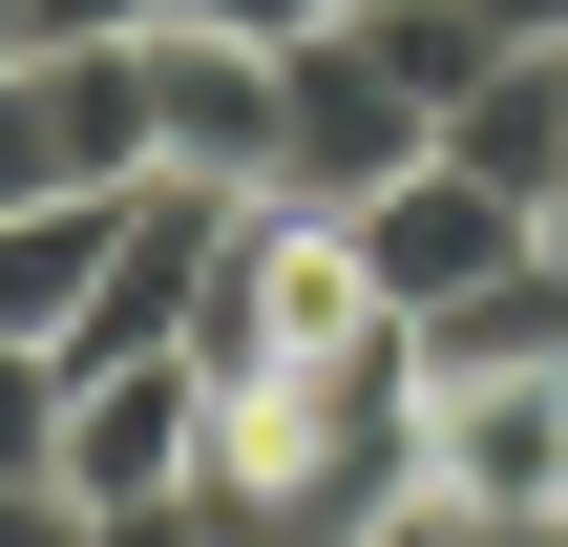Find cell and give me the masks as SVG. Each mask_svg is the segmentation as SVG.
<instances>
[{
    "mask_svg": "<svg viewBox=\"0 0 568 547\" xmlns=\"http://www.w3.org/2000/svg\"><path fill=\"white\" fill-rule=\"evenodd\" d=\"M527 253H548V211H527V190H485L464 148H422V169H379V190H358V274H379L400 316H464V295H506Z\"/></svg>",
    "mask_w": 568,
    "mask_h": 547,
    "instance_id": "cell-4",
    "label": "cell"
},
{
    "mask_svg": "<svg viewBox=\"0 0 568 547\" xmlns=\"http://www.w3.org/2000/svg\"><path fill=\"white\" fill-rule=\"evenodd\" d=\"M443 506L422 527H568V358H422Z\"/></svg>",
    "mask_w": 568,
    "mask_h": 547,
    "instance_id": "cell-3",
    "label": "cell"
},
{
    "mask_svg": "<svg viewBox=\"0 0 568 547\" xmlns=\"http://www.w3.org/2000/svg\"><path fill=\"white\" fill-rule=\"evenodd\" d=\"M0 527H63V358L0 337Z\"/></svg>",
    "mask_w": 568,
    "mask_h": 547,
    "instance_id": "cell-6",
    "label": "cell"
},
{
    "mask_svg": "<svg viewBox=\"0 0 568 547\" xmlns=\"http://www.w3.org/2000/svg\"><path fill=\"white\" fill-rule=\"evenodd\" d=\"M148 169H211V190H295V84L253 21H148Z\"/></svg>",
    "mask_w": 568,
    "mask_h": 547,
    "instance_id": "cell-5",
    "label": "cell"
},
{
    "mask_svg": "<svg viewBox=\"0 0 568 547\" xmlns=\"http://www.w3.org/2000/svg\"><path fill=\"white\" fill-rule=\"evenodd\" d=\"M190 464H211V358H190V337L63 358V527H169Z\"/></svg>",
    "mask_w": 568,
    "mask_h": 547,
    "instance_id": "cell-1",
    "label": "cell"
},
{
    "mask_svg": "<svg viewBox=\"0 0 568 547\" xmlns=\"http://www.w3.org/2000/svg\"><path fill=\"white\" fill-rule=\"evenodd\" d=\"M274 84H295V190H316V211H358L379 169H422V148H443L422 63H400V42H379L358 0H316V21L274 42Z\"/></svg>",
    "mask_w": 568,
    "mask_h": 547,
    "instance_id": "cell-2",
    "label": "cell"
}]
</instances>
